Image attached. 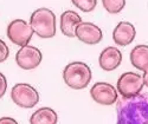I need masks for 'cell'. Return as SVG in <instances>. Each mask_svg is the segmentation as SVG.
<instances>
[{
    "label": "cell",
    "mask_w": 148,
    "mask_h": 124,
    "mask_svg": "<svg viewBox=\"0 0 148 124\" xmlns=\"http://www.w3.org/2000/svg\"><path fill=\"white\" fill-rule=\"evenodd\" d=\"M116 112L117 124H148V95L117 99Z\"/></svg>",
    "instance_id": "obj_1"
},
{
    "label": "cell",
    "mask_w": 148,
    "mask_h": 124,
    "mask_svg": "<svg viewBox=\"0 0 148 124\" xmlns=\"http://www.w3.org/2000/svg\"><path fill=\"white\" fill-rule=\"evenodd\" d=\"M92 78L90 67L82 61H72L68 64L63 71V79L68 86L73 90L87 88Z\"/></svg>",
    "instance_id": "obj_2"
},
{
    "label": "cell",
    "mask_w": 148,
    "mask_h": 124,
    "mask_svg": "<svg viewBox=\"0 0 148 124\" xmlns=\"http://www.w3.org/2000/svg\"><path fill=\"white\" fill-rule=\"evenodd\" d=\"M30 25L40 38H52L56 34V16L49 8H38L31 14Z\"/></svg>",
    "instance_id": "obj_3"
},
{
    "label": "cell",
    "mask_w": 148,
    "mask_h": 124,
    "mask_svg": "<svg viewBox=\"0 0 148 124\" xmlns=\"http://www.w3.org/2000/svg\"><path fill=\"white\" fill-rule=\"evenodd\" d=\"M11 98L18 106L31 109L39 102V93L32 85L18 83L12 88Z\"/></svg>",
    "instance_id": "obj_4"
},
{
    "label": "cell",
    "mask_w": 148,
    "mask_h": 124,
    "mask_svg": "<svg viewBox=\"0 0 148 124\" xmlns=\"http://www.w3.org/2000/svg\"><path fill=\"white\" fill-rule=\"evenodd\" d=\"M143 78L136 72H125L122 73L117 80V91L122 97H134L140 95L143 88Z\"/></svg>",
    "instance_id": "obj_5"
},
{
    "label": "cell",
    "mask_w": 148,
    "mask_h": 124,
    "mask_svg": "<svg viewBox=\"0 0 148 124\" xmlns=\"http://www.w3.org/2000/svg\"><path fill=\"white\" fill-rule=\"evenodd\" d=\"M33 34V30L31 25H29L23 19H16L11 21L7 26V37L8 39L19 46H26L29 45Z\"/></svg>",
    "instance_id": "obj_6"
},
{
    "label": "cell",
    "mask_w": 148,
    "mask_h": 124,
    "mask_svg": "<svg viewBox=\"0 0 148 124\" xmlns=\"http://www.w3.org/2000/svg\"><path fill=\"white\" fill-rule=\"evenodd\" d=\"M90 96L94 101L102 105H112L117 102L119 93L112 84L98 82L94 84L90 90Z\"/></svg>",
    "instance_id": "obj_7"
},
{
    "label": "cell",
    "mask_w": 148,
    "mask_h": 124,
    "mask_svg": "<svg viewBox=\"0 0 148 124\" xmlns=\"http://www.w3.org/2000/svg\"><path fill=\"white\" fill-rule=\"evenodd\" d=\"M43 55L37 47L26 45L23 46L16 55V61L24 70H33L42 63Z\"/></svg>",
    "instance_id": "obj_8"
},
{
    "label": "cell",
    "mask_w": 148,
    "mask_h": 124,
    "mask_svg": "<svg viewBox=\"0 0 148 124\" xmlns=\"http://www.w3.org/2000/svg\"><path fill=\"white\" fill-rule=\"evenodd\" d=\"M76 37L84 44L95 45L102 40L103 33H102V30L97 25L92 22L82 21L76 27Z\"/></svg>",
    "instance_id": "obj_9"
},
{
    "label": "cell",
    "mask_w": 148,
    "mask_h": 124,
    "mask_svg": "<svg viewBox=\"0 0 148 124\" xmlns=\"http://www.w3.org/2000/svg\"><path fill=\"white\" fill-rule=\"evenodd\" d=\"M122 61V52L117 47L109 46L106 47L100 55L98 64L104 71H114L117 69Z\"/></svg>",
    "instance_id": "obj_10"
},
{
    "label": "cell",
    "mask_w": 148,
    "mask_h": 124,
    "mask_svg": "<svg viewBox=\"0 0 148 124\" xmlns=\"http://www.w3.org/2000/svg\"><path fill=\"white\" fill-rule=\"evenodd\" d=\"M135 34H136V31L133 24L128 21H121L113 32V39L115 44L120 46H127L134 40Z\"/></svg>",
    "instance_id": "obj_11"
},
{
    "label": "cell",
    "mask_w": 148,
    "mask_h": 124,
    "mask_svg": "<svg viewBox=\"0 0 148 124\" xmlns=\"http://www.w3.org/2000/svg\"><path fill=\"white\" fill-rule=\"evenodd\" d=\"M82 22V18L73 11H65L60 16V30L69 38L76 37V27Z\"/></svg>",
    "instance_id": "obj_12"
},
{
    "label": "cell",
    "mask_w": 148,
    "mask_h": 124,
    "mask_svg": "<svg viewBox=\"0 0 148 124\" xmlns=\"http://www.w3.org/2000/svg\"><path fill=\"white\" fill-rule=\"evenodd\" d=\"M130 61L140 71L148 70V45H138L130 52Z\"/></svg>",
    "instance_id": "obj_13"
},
{
    "label": "cell",
    "mask_w": 148,
    "mask_h": 124,
    "mask_svg": "<svg viewBox=\"0 0 148 124\" xmlns=\"http://www.w3.org/2000/svg\"><path fill=\"white\" fill-rule=\"evenodd\" d=\"M57 112L51 108H40L30 117V124H57Z\"/></svg>",
    "instance_id": "obj_14"
},
{
    "label": "cell",
    "mask_w": 148,
    "mask_h": 124,
    "mask_svg": "<svg viewBox=\"0 0 148 124\" xmlns=\"http://www.w3.org/2000/svg\"><path fill=\"white\" fill-rule=\"evenodd\" d=\"M102 4L110 14H117L126 6V0H102Z\"/></svg>",
    "instance_id": "obj_15"
},
{
    "label": "cell",
    "mask_w": 148,
    "mask_h": 124,
    "mask_svg": "<svg viewBox=\"0 0 148 124\" xmlns=\"http://www.w3.org/2000/svg\"><path fill=\"white\" fill-rule=\"evenodd\" d=\"M72 4L83 12H91L97 4V0H71Z\"/></svg>",
    "instance_id": "obj_16"
},
{
    "label": "cell",
    "mask_w": 148,
    "mask_h": 124,
    "mask_svg": "<svg viewBox=\"0 0 148 124\" xmlns=\"http://www.w3.org/2000/svg\"><path fill=\"white\" fill-rule=\"evenodd\" d=\"M8 55H10V50H8L7 45L5 44L4 40L0 39V63H4L8 58Z\"/></svg>",
    "instance_id": "obj_17"
},
{
    "label": "cell",
    "mask_w": 148,
    "mask_h": 124,
    "mask_svg": "<svg viewBox=\"0 0 148 124\" xmlns=\"http://www.w3.org/2000/svg\"><path fill=\"white\" fill-rule=\"evenodd\" d=\"M6 89H7V80H6V77L4 74L0 72V98H1L5 92H6Z\"/></svg>",
    "instance_id": "obj_18"
},
{
    "label": "cell",
    "mask_w": 148,
    "mask_h": 124,
    "mask_svg": "<svg viewBox=\"0 0 148 124\" xmlns=\"http://www.w3.org/2000/svg\"><path fill=\"white\" fill-rule=\"evenodd\" d=\"M0 124H18V122L12 117H1L0 118Z\"/></svg>",
    "instance_id": "obj_19"
},
{
    "label": "cell",
    "mask_w": 148,
    "mask_h": 124,
    "mask_svg": "<svg viewBox=\"0 0 148 124\" xmlns=\"http://www.w3.org/2000/svg\"><path fill=\"white\" fill-rule=\"evenodd\" d=\"M142 78H143V83H145V85L148 88V70H147V71H145Z\"/></svg>",
    "instance_id": "obj_20"
}]
</instances>
